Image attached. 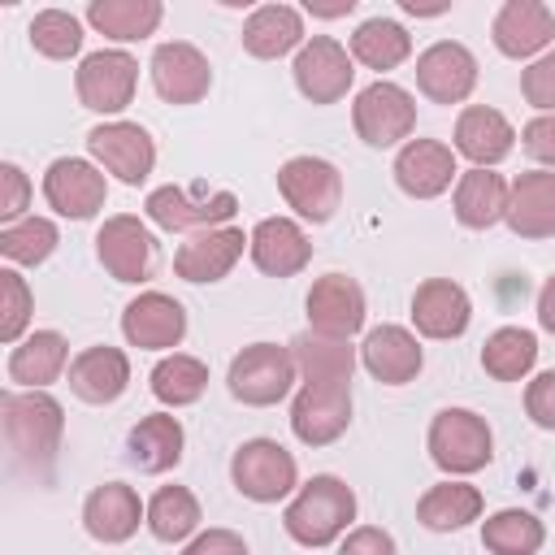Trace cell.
<instances>
[{
	"label": "cell",
	"mask_w": 555,
	"mask_h": 555,
	"mask_svg": "<svg viewBox=\"0 0 555 555\" xmlns=\"http://www.w3.org/2000/svg\"><path fill=\"white\" fill-rule=\"evenodd\" d=\"M308 308V330L317 334H334V338H351L364 325V286L351 273H321L304 299Z\"/></svg>",
	"instance_id": "cell-20"
},
{
	"label": "cell",
	"mask_w": 555,
	"mask_h": 555,
	"mask_svg": "<svg viewBox=\"0 0 555 555\" xmlns=\"http://www.w3.org/2000/svg\"><path fill=\"white\" fill-rule=\"evenodd\" d=\"M291 356L304 382H351L360 351L351 347V338H334V334H317L304 330L291 338Z\"/></svg>",
	"instance_id": "cell-33"
},
{
	"label": "cell",
	"mask_w": 555,
	"mask_h": 555,
	"mask_svg": "<svg viewBox=\"0 0 555 555\" xmlns=\"http://www.w3.org/2000/svg\"><path fill=\"white\" fill-rule=\"evenodd\" d=\"M0 425H4L9 451L26 468H35V473L52 468V460L61 451V434H65V408L48 390H4Z\"/></svg>",
	"instance_id": "cell-2"
},
{
	"label": "cell",
	"mask_w": 555,
	"mask_h": 555,
	"mask_svg": "<svg viewBox=\"0 0 555 555\" xmlns=\"http://www.w3.org/2000/svg\"><path fill=\"white\" fill-rule=\"evenodd\" d=\"M160 17H165L160 0H91L87 4V22L113 43H139L156 35Z\"/></svg>",
	"instance_id": "cell-35"
},
{
	"label": "cell",
	"mask_w": 555,
	"mask_h": 555,
	"mask_svg": "<svg viewBox=\"0 0 555 555\" xmlns=\"http://www.w3.org/2000/svg\"><path fill=\"white\" fill-rule=\"evenodd\" d=\"M546 542V525L525 507H503L481 520V546L490 555H538Z\"/></svg>",
	"instance_id": "cell-40"
},
{
	"label": "cell",
	"mask_w": 555,
	"mask_h": 555,
	"mask_svg": "<svg viewBox=\"0 0 555 555\" xmlns=\"http://www.w3.org/2000/svg\"><path fill=\"white\" fill-rule=\"evenodd\" d=\"M538 325L546 330V334H555V273L542 282V291H538Z\"/></svg>",
	"instance_id": "cell-50"
},
{
	"label": "cell",
	"mask_w": 555,
	"mask_h": 555,
	"mask_svg": "<svg viewBox=\"0 0 555 555\" xmlns=\"http://www.w3.org/2000/svg\"><path fill=\"white\" fill-rule=\"evenodd\" d=\"M425 447H429V460L447 477H468L494 460V434H490L486 416H477L473 408H442L429 421Z\"/></svg>",
	"instance_id": "cell-4"
},
{
	"label": "cell",
	"mask_w": 555,
	"mask_h": 555,
	"mask_svg": "<svg viewBox=\"0 0 555 555\" xmlns=\"http://www.w3.org/2000/svg\"><path fill=\"white\" fill-rule=\"evenodd\" d=\"M238 212V195L225 186H208V182H191V186H156L143 199V217L169 234H199V230H217L230 225V217Z\"/></svg>",
	"instance_id": "cell-3"
},
{
	"label": "cell",
	"mask_w": 555,
	"mask_h": 555,
	"mask_svg": "<svg viewBox=\"0 0 555 555\" xmlns=\"http://www.w3.org/2000/svg\"><path fill=\"white\" fill-rule=\"evenodd\" d=\"M243 52L256 61H278L286 52H299L304 39V13L295 4H260L243 22Z\"/></svg>",
	"instance_id": "cell-30"
},
{
	"label": "cell",
	"mask_w": 555,
	"mask_h": 555,
	"mask_svg": "<svg viewBox=\"0 0 555 555\" xmlns=\"http://www.w3.org/2000/svg\"><path fill=\"white\" fill-rule=\"evenodd\" d=\"M351 520H356V490L334 473H317L312 481H304L282 512V529L308 551L343 542Z\"/></svg>",
	"instance_id": "cell-1"
},
{
	"label": "cell",
	"mask_w": 555,
	"mask_h": 555,
	"mask_svg": "<svg viewBox=\"0 0 555 555\" xmlns=\"http://www.w3.org/2000/svg\"><path fill=\"white\" fill-rule=\"evenodd\" d=\"M507 195H512V182L494 169H460V182L451 191V208H455V221L464 230H490L507 217Z\"/></svg>",
	"instance_id": "cell-31"
},
{
	"label": "cell",
	"mask_w": 555,
	"mask_h": 555,
	"mask_svg": "<svg viewBox=\"0 0 555 555\" xmlns=\"http://www.w3.org/2000/svg\"><path fill=\"white\" fill-rule=\"evenodd\" d=\"M182 555H247V542L234 529H199L182 546Z\"/></svg>",
	"instance_id": "cell-49"
},
{
	"label": "cell",
	"mask_w": 555,
	"mask_h": 555,
	"mask_svg": "<svg viewBox=\"0 0 555 555\" xmlns=\"http://www.w3.org/2000/svg\"><path fill=\"white\" fill-rule=\"evenodd\" d=\"M416 87L434 104H464L477 87V56L455 39H438L416 56Z\"/></svg>",
	"instance_id": "cell-19"
},
{
	"label": "cell",
	"mask_w": 555,
	"mask_h": 555,
	"mask_svg": "<svg viewBox=\"0 0 555 555\" xmlns=\"http://www.w3.org/2000/svg\"><path fill=\"white\" fill-rule=\"evenodd\" d=\"M43 199L56 217L91 221L108 199V173L82 156H56L43 173Z\"/></svg>",
	"instance_id": "cell-12"
},
{
	"label": "cell",
	"mask_w": 555,
	"mask_h": 555,
	"mask_svg": "<svg viewBox=\"0 0 555 555\" xmlns=\"http://www.w3.org/2000/svg\"><path fill=\"white\" fill-rule=\"evenodd\" d=\"M351 425V382H304L291 399V429L304 447H330Z\"/></svg>",
	"instance_id": "cell-11"
},
{
	"label": "cell",
	"mask_w": 555,
	"mask_h": 555,
	"mask_svg": "<svg viewBox=\"0 0 555 555\" xmlns=\"http://www.w3.org/2000/svg\"><path fill=\"white\" fill-rule=\"evenodd\" d=\"M30 48L48 61H69L82 52V22L65 9H39L30 17Z\"/></svg>",
	"instance_id": "cell-42"
},
{
	"label": "cell",
	"mask_w": 555,
	"mask_h": 555,
	"mask_svg": "<svg viewBox=\"0 0 555 555\" xmlns=\"http://www.w3.org/2000/svg\"><path fill=\"white\" fill-rule=\"evenodd\" d=\"M134 87H139V61L121 48H100V52H87L74 69V91H78V104L100 113V117H113L134 100Z\"/></svg>",
	"instance_id": "cell-8"
},
{
	"label": "cell",
	"mask_w": 555,
	"mask_h": 555,
	"mask_svg": "<svg viewBox=\"0 0 555 555\" xmlns=\"http://www.w3.org/2000/svg\"><path fill=\"white\" fill-rule=\"evenodd\" d=\"M481 507H486V499H481L477 486H468L460 477H447V481L429 486L416 499V520L425 529H434V533H455V529L481 520Z\"/></svg>",
	"instance_id": "cell-34"
},
{
	"label": "cell",
	"mask_w": 555,
	"mask_h": 555,
	"mask_svg": "<svg viewBox=\"0 0 555 555\" xmlns=\"http://www.w3.org/2000/svg\"><path fill=\"white\" fill-rule=\"evenodd\" d=\"M278 191L286 208H295V217L325 225L343 204V173L325 156H291L278 169Z\"/></svg>",
	"instance_id": "cell-9"
},
{
	"label": "cell",
	"mask_w": 555,
	"mask_h": 555,
	"mask_svg": "<svg viewBox=\"0 0 555 555\" xmlns=\"http://www.w3.org/2000/svg\"><path fill=\"white\" fill-rule=\"evenodd\" d=\"M395 182L403 195L412 199H438L442 191H451L460 182V165H455V147H447L442 139H408L395 152Z\"/></svg>",
	"instance_id": "cell-15"
},
{
	"label": "cell",
	"mask_w": 555,
	"mask_h": 555,
	"mask_svg": "<svg viewBox=\"0 0 555 555\" xmlns=\"http://www.w3.org/2000/svg\"><path fill=\"white\" fill-rule=\"evenodd\" d=\"M121 334L139 351H173L186 338V308L165 291H139L121 312Z\"/></svg>",
	"instance_id": "cell-17"
},
{
	"label": "cell",
	"mask_w": 555,
	"mask_h": 555,
	"mask_svg": "<svg viewBox=\"0 0 555 555\" xmlns=\"http://www.w3.org/2000/svg\"><path fill=\"white\" fill-rule=\"evenodd\" d=\"M87 152L104 173H113L126 186L147 182V173L156 169V143L139 121H121L117 117V121L91 126L87 130Z\"/></svg>",
	"instance_id": "cell-10"
},
{
	"label": "cell",
	"mask_w": 555,
	"mask_h": 555,
	"mask_svg": "<svg viewBox=\"0 0 555 555\" xmlns=\"http://www.w3.org/2000/svg\"><path fill=\"white\" fill-rule=\"evenodd\" d=\"M360 364L382 386H408L421 373L425 351L408 325H373L360 343Z\"/></svg>",
	"instance_id": "cell-26"
},
{
	"label": "cell",
	"mask_w": 555,
	"mask_h": 555,
	"mask_svg": "<svg viewBox=\"0 0 555 555\" xmlns=\"http://www.w3.org/2000/svg\"><path fill=\"white\" fill-rule=\"evenodd\" d=\"M473 321V299L460 282L451 278H425L416 291H412V325L421 338H460Z\"/></svg>",
	"instance_id": "cell-23"
},
{
	"label": "cell",
	"mask_w": 555,
	"mask_h": 555,
	"mask_svg": "<svg viewBox=\"0 0 555 555\" xmlns=\"http://www.w3.org/2000/svg\"><path fill=\"white\" fill-rule=\"evenodd\" d=\"M126 386H130V356L121 347L95 343L69 360V390L91 408L117 403L126 395Z\"/></svg>",
	"instance_id": "cell-27"
},
{
	"label": "cell",
	"mask_w": 555,
	"mask_h": 555,
	"mask_svg": "<svg viewBox=\"0 0 555 555\" xmlns=\"http://www.w3.org/2000/svg\"><path fill=\"white\" fill-rule=\"evenodd\" d=\"M464 160H473V169H494L512 156L516 147V126L490 108V104H468L455 117V143H451Z\"/></svg>",
	"instance_id": "cell-25"
},
{
	"label": "cell",
	"mask_w": 555,
	"mask_h": 555,
	"mask_svg": "<svg viewBox=\"0 0 555 555\" xmlns=\"http://www.w3.org/2000/svg\"><path fill=\"white\" fill-rule=\"evenodd\" d=\"M30 312H35V295L26 286V278L9 264L0 269V338L9 347H17L26 338V325H30Z\"/></svg>",
	"instance_id": "cell-43"
},
{
	"label": "cell",
	"mask_w": 555,
	"mask_h": 555,
	"mask_svg": "<svg viewBox=\"0 0 555 555\" xmlns=\"http://www.w3.org/2000/svg\"><path fill=\"white\" fill-rule=\"evenodd\" d=\"M199 499L186 490V486H160L152 499H147V533L156 542H191L199 533Z\"/></svg>",
	"instance_id": "cell-38"
},
{
	"label": "cell",
	"mask_w": 555,
	"mask_h": 555,
	"mask_svg": "<svg viewBox=\"0 0 555 555\" xmlns=\"http://www.w3.org/2000/svg\"><path fill=\"white\" fill-rule=\"evenodd\" d=\"M182 447H186V429L173 412H152V416H139L126 434V460L139 468V473H169L178 468L182 460Z\"/></svg>",
	"instance_id": "cell-29"
},
{
	"label": "cell",
	"mask_w": 555,
	"mask_h": 555,
	"mask_svg": "<svg viewBox=\"0 0 555 555\" xmlns=\"http://www.w3.org/2000/svg\"><path fill=\"white\" fill-rule=\"evenodd\" d=\"M247 256L264 278H295V273L308 269L312 243H308V234L295 217H264V221L251 225Z\"/></svg>",
	"instance_id": "cell-24"
},
{
	"label": "cell",
	"mask_w": 555,
	"mask_h": 555,
	"mask_svg": "<svg viewBox=\"0 0 555 555\" xmlns=\"http://www.w3.org/2000/svg\"><path fill=\"white\" fill-rule=\"evenodd\" d=\"M95 260L104 264L108 278L117 282H147L152 269H156V238L152 230L130 217V212H117V217H104V225L95 230Z\"/></svg>",
	"instance_id": "cell-13"
},
{
	"label": "cell",
	"mask_w": 555,
	"mask_h": 555,
	"mask_svg": "<svg viewBox=\"0 0 555 555\" xmlns=\"http://www.w3.org/2000/svg\"><path fill=\"white\" fill-rule=\"evenodd\" d=\"M525 412L538 429H555V369L538 373L529 386H525Z\"/></svg>",
	"instance_id": "cell-46"
},
{
	"label": "cell",
	"mask_w": 555,
	"mask_h": 555,
	"mask_svg": "<svg viewBox=\"0 0 555 555\" xmlns=\"http://www.w3.org/2000/svg\"><path fill=\"white\" fill-rule=\"evenodd\" d=\"M351 126L369 147H395V143L403 147L416 130V100H412L408 87H399L390 78H377L364 91H356Z\"/></svg>",
	"instance_id": "cell-7"
},
{
	"label": "cell",
	"mask_w": 555,
	"mask_h": 555,
	"mask_svg": "<svg viewBox=\"0 0 555 555\" xmlns=\"http://www.w3.org/2000/svg\"><path fill=\"white\" fill-rule=\"evenodd\" d=\"M520 95L538 113H555V48H546L538 61L520 69Z\"/></svg>",
	"instance_id": "cell-44"
},
{
	"label": "cell",
	"mask_w": 555,
	"mask_h": 555,
	"mask_svg": "<svg viewBox=\"0 0 555 555\" xmlns=\"http://www.w3.org/2000/svg\"><path fill=\"white\" fill-rule=\"evenodd\" d=\"M503 221L516 238H555V169H525L512 178Z\"/></svg>",
	"instance_id": "cell-28"
},
{
	"label": "cell",
	"mask_w": 555,
	"mask_h": 555,
	"mask_svg": "<svg viewBox=\"0 0 555 555\" xmlns=\"http://www.w3.org/2000/svg\"><path fill=\"white\" fill-rule=\"evenodd\" d=\"M291 74H295V87H299L304 100H312V104H338V100L351 91L356 61H351V52H347L338 39L312 35V39L295 52Z\"/></svg>",
	"instance_id": "cell-14"
},
{
	"label": "cell",
	"mask_w": 555,
	"mask_h": 555,
	"mask_svg": "<svg viewBox=\"0 0 555 555\" xmlns=\"http://www.w3.org/2000/svg\"><path fill=\"white\" fill-rule=\"evenodd\" d=\"M152 382V395L165 403V408H191L204 390H208V364L199 356H186V351H169L152 364L147 373Z\"/></svg>",
	"instance_id": "cell-39"
},
{
	"label": "cell",
	"mask_w": 555,
	"mask_h": 555,
	"mask_svg": "<svg viewBox=\"0 0 555 555\" xmlns=\"http://www.w3.org/2000/svg\"><path fill=\"white\" fill-rule=\"evenodd\" d=\"M520 147H525L538 165L555 169V113H538L533 121H525V126H520Z\"/></svg>",
	"instance_id": "cell-47"
},
{
	"label": "cell",
	"mask_w": 555,
	"mask_h": 555,
	"mask_svg": "<svg viewBox=\"0 0 555 555\" xmlns=\"http://www.w3.org/2000/svg\"><path fill=\"white\" fill-rule=\"evenodd\" d=\"M69 369V343L56 330H35L9 351V382L17 390H48Z\"/></svg>",
	"instance_id": "cell-32"
},
{
	"label": "cell",
	"mask_w": 555,
	"mask_h": 555,
	"mask_svg": "<svg viewBox=\"0 0 555 555\" xmlns=\"http://www.w3.org/2000/svg\"><path fill=\"white\" fill-rule=\"evenodd\" d=\"M538 364V334L520 330V325H499L494 334H486L481 343V369L494 382H520L529 377Z\"/></svg>",
	"instance_id": "cell-37"
},
{
	"label": "cell",
	"mask_w": 555,
	"mask_h": 555,
	"mask_svg": "<svg viewBox=\"0 0 555 555\" xmlns=\"http://www.w3.org/2000/svg\"><path fill=\"white\" fill-rule=\"evenodd\" d=\"M230 481L251 503H282L299 490V464L295 455L273 438H247L230 455Z\"/></svg>",
	"instance_id": "cell-6"
},
{
	"label": "cell",
	"mask_w": 555,
	"mask_h": 555,
	"mask_svg": "<svg viewBox=\"0 0 555 555\" xmlns=\"http://www.w3.org/2000/svg\"><path fill=\"white\" fill-rule=\"evenodd\" d=\"M152 87L165 104H199L212 87V65L208 56L186 43V39H169L152 52Z\"/></svg>",
	"instance_id": "cell-18"
},
{
	"label": "cell",
	"mask_w": 555,
	"mask_h": 555,
	"mask_svg": "<svg viewBox=\"0 0 555 555\" xmlns=\"http://www.w3.org/2000/svg\"><path fill=\"white\" fill-rule=\"evenodd\" d=\"M412 56V35L395 22V17H369L356 26L351 35V61H360L364 69H399Z\"/></svg>",
	"instance_id": "cell-36"
},
{
	"label": "cell",
	"mask_w": 555,
	"mask_h": 555,
	"mask_svg": "<svg viewBox=\"0 0 555 555\" xmlns=\"http://www.w3.org/2000/svg\"><path fill=\"white\" fill-rule=\"evenodd\" d=\"M338 555H399V546L382 525H356L343 533Z\"/></svg>",
	"instance_id": "cell-48"
},
{
	"label": "cell",
	"mask_w": 555,
	"mask_h": 555,
	"mask_svg": "<svg viewBox=\"0 0 555 555\" xmlns=\"http://www.w3.org/2000/svg\"><path fill=\"white\" fill-rule=\"evenodd\" d=\"M26 208H30V178L22 173V165L4 160L0 165V221L13 225L22 217H30Z\"/></svg>",
	"instance_id": "cell-45"
},
{
	"label": "cell",
	"mask_w": 555,
	"mask_h": 555,
	"mask_svg": "<svg viewBox=\"0 0 555 555\" xmlns=\"http://www.w3.org/2000/svg\"><path fill=\"white\" fill-rule=\"evenodd\" d=\"M299 369H295V356L291 347H278V343H251L243 347L234 360H230V373H225V386L238 403L247 408H273L291 395Z\"/></svg>",
	"instance_id": "cell-5"
},
{
	"label": "cell",
	"mask_w": 555,
	"mask_h": 555,
	"mask_svg": "<svg viewBox=\"0 0 555 555\" xmlns=\"http://www.w3.org/2000/svg\"><path fill=\"white\" fill-rule=\"evenodd\" d=\"M139 525H147V503L139 499L134 486L126 481H104L87 494L82 503V529L104 542V546H121L139 533Z\"/></svg>",
	"instance_id": "cell-21"
},
{
	"label": "cell",
	"mask_w": 555,
	"mask_h": 555,
	"mask_svg": "<svg viewBox=\"0 0 555 555\" xmlns=\"http://www.w3.org/2000/svg\"><path fill=\"white\" fill-rule=\"evenodd\" d=\"M490 39L512 61H538L555 39V13L542 0H507L490 22Z\"/></svg>",
	"instance_id": "cell-22"
},
{
	"label": "cell",
	"mask_w": 555,
	"mask_h": 555,
	"mask_svg": "<svg viewBox=\"0 0 555 555\" xmlns=\"http://www.w3.org/2000/svg\"><path fill=\"white\" fill-rule=\"evenodd\" d=\"M304 9H308L312 17H347V13L356 9V0H338V4H312V0H308Z\"/></svg>",
	"instance_id": "cell-51"
},
{
	"label": "cell",
	"mask_w": 555,
	"mask_h": 555,
	"mask_svg": "<svg viewBox=\"0 0 555 555\" xmlns=\"http://www.w3.org/2000/svg\"><path fill=\"white\" fill-rule=\"evenodd\" d=\"M61 243V230L52 217H22L13 225H0V256L9 264H43Z\"/></svg>",
	"instance_id": "cell-41"
},
{
	"label": "cell",
	"mask_w": 555,
	"mask_h": 555,
	"mask_svg": "<svg viewBox=\"0 0 555 555\" xmlns=\"http://www.w3.org/2000/svg\"><path fill=\"white\" fill-rule=\"evenodd\" d=\"M251 234H243L238 225H217V230H199V234H186V243H178L173 251V273L182 282H221L230 278V269L243 260Z\"/></svg>",
	"instance_id": "cell-16"
}]
</instances>
